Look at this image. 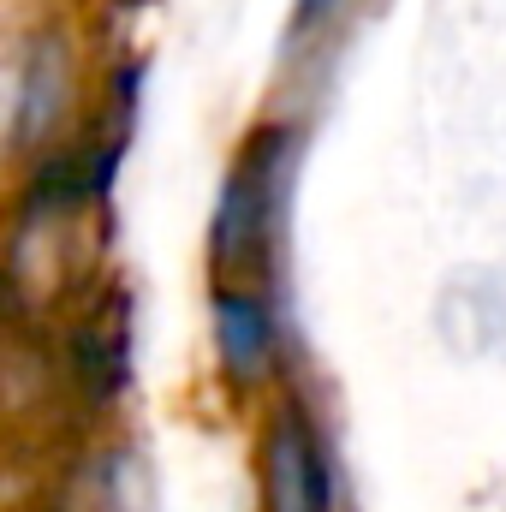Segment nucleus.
I'll list each match as a JSON object with an SVG mask.
<instances>
[{
	"label": "nucleus",
	"instance_id": "f257e3e1",
	"mask_svg": "<svg viewBox=\"0 0 506 512\" xmlns=\"http://www.w3.org/2000/svg\"><path fill=\"white\" fill-rule=\"evenodd\" d=\"M286 173H292V131H256L233 155V173L221 185L215 227H209V274L215 280L262 286V274L274 268Z\"/></svg>",
	"mask_w": 506,
	"mask_h": 512
},
{
	"label": "nucleus",
	"instance_id": "f03ea898",
	"mask_svg": "<svg viewBox=\"0 0 506 512\" xmlns=\"http://www.w3.org/2000/svg\"><path fill=\"white\" fill-rule=\"evenodd\" d=\"M78 114V48L66 24H30L12 54V155H48Z\"/></svg>",
	"mask_w": 506,
	"mask_h": 512
},
{
	"label": "nucleus",
	"instance_id": "7ed1b4c3",
	"mask_svg": "<svg viewBox=\"0 0 506 512\" xmlns=\"http://www.w3.org/2000/svg\"><path fill=\"white\" fill-rule=\"evenodd\" d=\"M262 512H334V471L298 399H280L262 429Z\"/></svg>",
	"mask_w": 506,
	"mask_h": 512
},
{
	"label": "nucleus",
	"instance_id": "20e7f679",
	"mask_svg": "<svg viewBox=\"0 0 506 512\" xmlns=\"http://www.w3.org/2000/svg\"><path fill=\"white\" fill-rule=\"evenodd\" d=\"M209 322H215V352L233 382H262L280 358V316L274 298L251 280H215L209 286Z\"/></svg>",
	"mask_w": 506,
	"mask_h": 512
},
{
	"label": "nucleus",
	"instance_id": "39448f33",
	"mask_svg": "<svg viewBox=\"0 0 506 512\" xmlns=\"http://www.w3.org/2000/svg\"><path fill=\"white\" fill-rule=\"evenodd\" d=\"M131 376V334H126V298H108V304H90L72 334H66V387L84 399V405H108L126 393Z\"/></svg>",
	"mask_w": 506,
	"mask_h": 512
},
{
	"label": "nucleus",
	"instance_id": "423d86ee",
	"mask_svg": "<svg viewBox=\"0 0 506 512\" xmlns=\"http://www.w3.org/2000/svg\"><path fill=\"white\" fill-rule=\"evenodd\" d=\"M340 6H346V0H292V30H298V36H310V30H322Z\"/></svg>",
	"mask_w": 506,
	"mask_h": 512
}]
</instances>
